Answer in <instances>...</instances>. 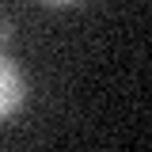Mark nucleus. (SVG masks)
<instances>
[{
	"mask_svg": "<svg viewBox=\"0 0 152 152\" xmlns=\"http://www.w3.org/2000/svg\"><path fill=\"white\" fill-rule=\"evenodd\" d=\"M42 4H50V8H72V4H80V0H42Z\"/></svg>",
	"mask_w": 152,
	"mask_h": 152,
	"instance_id": "nucleus-3",
	"label": "nucleus"
},
{
	"mask_svg": "<svg viewBox=\"0 0 152 152\" xmlns=\"http://www.w3.org/2000/svg\"><path fill=\"white\" fill-rule=\"evenodd\" d=\"M8 42H12V27H8V23H0V46H8Z\"/></svg>",
	"mask_w": 152,
	"mask_h": 152,
	"instance_id": "nucleus-2",
	"label": "nucleus"
},
{
	"mask_svg": "<svg viewBox=\"0 0 152 152\" xmlns=\"http://www.w3.org/2000/svg\"><path fill=\"white\" fill-rule=\"evenodd\" d=\"M23 99H27V80H23V72L12 57L0 53V118L15 114L23 107Z\"/></svg>",
	"mask_w": 152,
	"mask_h": 152,
	"instance_id": "nucleus-1",
	"label": "nucleus"
}]
</instances>
